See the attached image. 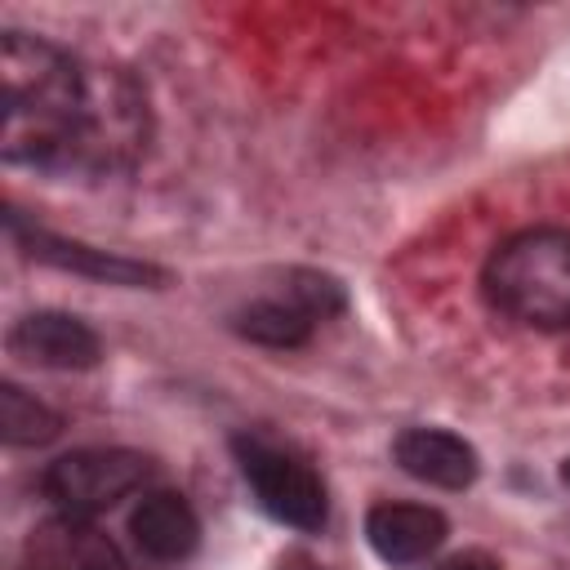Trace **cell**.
<instances>
[{
  "label": "cell",
  "mask_w": 570,
  "mask_h": 570,
  "mask_svg": "<svg viewBox=\"0 0 570 570\" xmlns=\"http://www.w3.org/2000/svg\"><path fill=\"white\" fill-rule=\"evenodd\" d=\"M9 236L22 245L27 258L36 263H49L58 272H76V276H89V281H107V285H160L165 272L142 263V258H129V254H111V249H94L85 240H67V236H53L45 227H31L22 223L18 209H9Z\"/></svg>",
  "instance_id": "5"
},
{
  "label": "cell",
  "mask_w": 570,
  "mask_h": 570,
  "mask_svg": "<svg viewBox=\"0 0 570 570\" xmlns=\"http://www.w3.org/2000/svg\"><path fill=\"white\" fill-rule=\"evenodd\" d=\"M312 316L303 307H294L289 298H258L240 312H232V330L258 347H303L312 338Z\"/></svg>",
  "instance_id": "11"
},
{
  "label": "cell",
  "mask_w": 570,
  "mask_h": 570,
  "mask_svg": "<svg viewBox=\"0 0 570 570\" xmlns=\"http://www.w3.org/2000/svg\"><path fill=\"white\" fill-rule=\"evenodd\" d=\"M27 570H129L120 548L80 517H58L36 525L27 539Z\"/></svg>",
  "instance_id": "7"
},
{
  "label": "cell",
  "mask_w": 570,
  "mask_h": 570,
  "mask_svg": "<svg viewBox=\"0 0 570 570\" xmlns=\"http://www.w3.org/2000/svg\"><path fill=\"white\" fill-rule=\"evenodd\" d=\"M147 476H151V459L138 450H71L45 468L40 490L58 517L94 521L98 512L142 490Z\"/></svg>",
  "instance_id": "4"
},
{
  "label": "cell",
  "mask_w": 570,
  "mask_h": 570,
  "mask_svg": "<svg viewBox=\"0 0 570 570\" xmlns=\"http://www.w3.org/2000/svg\"><path fill=\"white\" fill-rule=\"evenodd\" d=\"M392 454L401 463V472H410L414 481H428L436 490H468L481 472L476 450L445 428H405L392 441Z\"/></svg>",
  "instance_id": "9"
},
{
  "label": "cell",
  "mask_w": 570,
  "mask_h": 570,
  "mask_svg": "<svg viewBox=\"0 0 570 570\" xmlns=\"http://www.w3.org/2000/svg\"><path fill=\"white\" fill-rule=\"evenodd\" d=\"M494 312L530 330H570V232L525 227L494 245L481 272Z\"/></svg>",
  "instance_id": "2"
},
{
  "label": "cell",
  "mask_w": 570,
  "mask_h": 570,
  "mask_svg": "<svg viewBox=\"0 0 570 570\" xmlns=\"http://www.w3.org/2000/svg\"><path fill=\"white\" fill-rule=\"evenodd\" d=\"M561 485H566V490H570V459H566V463H561Z\"/></svg>",
  "instance_id": "15"
},
{
  "label": "cell",
  "mask_w": 570,
  "mask_h": 570,
  "mask_svg": "<svg viewBox=\"0 0 570 570\" xmlns=\"http://www.w3.org/2000/svg\"><path fill=\"white\" fill-rule=\"evenodd\" d=\"M94 80L98 62H80L62 45L27 31H4L0 40V85H4V165H27L40 174L89 169V125H94Z\"/></svg>",
  "instance_id": "1"
},
{
  "label": "cell",
  "mask_w": 570,
  "mask_h": 570,
  "mask_svg": "<svg viewBox=\"0 0 570 570\" xmlns=\"http://www.w3.org/2000/svg\"><path fill=\"white\" fill-rule=\"evenodd\" d=\"M436 570H499L485 552H454V557H445Z\"/></svg>",
  "instance_id": "14"
},
{
  "label": "cell",
  "mask_w": 570,
  "mask_h": 570,
  "mask_svg": "<svg viewBox=\"0 0 570 570\" xmlns=\"http://www.w3.org/2000/svg\"><path fill=\"white\" fill-rule=\"evenodd\" d=\"M129 534L142 557L151 561H183L200 543V517L196 508L174 490H151L129 512Z\"/></svg>",
  "instance_id": "10"
},
{
  "label": "cell",
  "mask_w": 570,
  "mask_h": 570,
  "mask_svg": "<svg viewBox=\"0 0 570 570\" xmlns=\"http://www.w3.org/2000/svg\"><path fill=\"white\" fill-rule=\"evenodd\" d=\"M9 352L40 370H94L102 356V343L80 316L31 312L9 330Z\"/></svg>",
  "instance_id": "6"
},
{
  "label": "cell",
  "mask_w": 570,
  "mask_h": 570,
  "mask_svg": "<svg viewBox=\"0 0 570 570\" xmlns=\"http://www.w3.org/2000/svg\"><path fill=\"white\" fill-rule=\"evenodd\" d=\"M285 298H289L294 307H303L312 321H325V316H334V312L347 307L343 285H338L334 276H325V272H307V267L289 272V281H285Z\"/></svg>",
  "instance_id": "13"
},
{
  "label": "cell",
  "mask_w": 570,
  "mask_h": 570,
  "mask_svg": "<svg viewBox=\"0 0 570 570\" xmlns=\"http://www.w3.org/2000/svg\"><path fill=\"white\" fill-rule=\"evenodd\" d=\"M232 454L240 463V476L245 485L254 490L258 508L289 525V530H321L325 517H330V499H325V485L316 476V468L307 459H298L294 450L258 436V432H240L232 436Z\"/></svg>",
  "instance_id": "3"
},
{
  "label": "cell",
  "mask_w": 570,
  "mask_h": 570,
  "mask_svg": "<svg viewBox=\"0 0 570 570\" xmlns=\"http://www.w3.org/2000/svg\"><path fill=\"white\" fill-rule=\"evenodd\" d=\"M450 534V521L428 503H374L365 517V539L379 561L414 566L428 561Z\"/></svg>",
  "instance_id": "8"
},
{
  "label": "cell",
  "mask_w": 570,
  "mask_h": 570,
  "mask_svg": "<svg viewBox=\"0 0 570 570\" xmlns=\"http://www.w3.org/2000/svg\"><path fill=\"white\" fill-rule=\"evenodd\" d=\"M0 432L9 445H49L62 432V419L18 383H0Z\"/></svg>",
  "instance_id": "12"
}]
</instances>
